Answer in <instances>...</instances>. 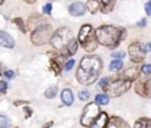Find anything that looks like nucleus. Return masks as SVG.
I'll list each match as a JSON object with an SVG mask.
<instances>
[{
  "label": "nucleus",
  "mask_w": 151,
  "mask_h": 128,
  "mask_svg": "<svg viewBox=\"0 0 151 128\" xmlns=\"http://www.w3.org/2000/svg\"><path fill=\"white\" fill-rule=\"evenodd\" d=\"M103 70V62L96 55L85 56L81 58L80 64L76 71L77 81L83 85L93 84Z\"/></svg>",
  "instance_id": "obj_1"
},
{
  "label": "nucleus",
  "mask_w": 151,
  "mask_h": 128,
  "mask_svg": "<svg viewBox=\"0 0 151 128\" xmlns=\"http://www.w3.org/2000/svg\"><path fill=\"white\" fill-rule=\"evenodd\" d=\"M96 39L98 44L116 49L125 38H126V30L122 26H114V25H101L94 31Z\"/></svg>",
  "instance_id": "obj_2"
},
{
  "label": "nucleus",
  "mask_w": 151,
  "mask_h": 128,
  "mask_svg": "<svg viewBox=\"0 0 151 128\" xmlns=\"http://www.w3.org/2000/svg\"><path fill=\"white\" fill-rule=\"evenodd\" d=\"M132 85H133L132 82L124 81L117 77V78H111L109 84L103 89V91L110 97H119L125 92H127Z\"/></svg>",
  "instance_id": "obj_3"
},
{
  "label": "nucleus",
  "mask_w": 151,
  "mask_h": 128,
  "mask_svg": "<svg viewBox=\"0 0 151 128\" xmlns=\"http://www.w3.org/2000/svg\"><path fill=\"white\" fill-rule=\"evenodd\" d=\"M53 30L50 24H41L38 27L34 28V31L31 34V41L34 45H44L48 43L53 37Z\"/></svg>",
  "instance_id": "obj_4"
},
{
  "label": "nucleus",
  "mask_w": 151,
  "mask_h": 128,
  "mask_svg": "<svg viewBox=\"0 0 151 128\" xmlns=\"http://www.w3.org/2000/svg\"><path fill=\"white\" fill-rule=\"evenodd\" d=\"M72 39H73V33H72L71 28L60 27L54 32V34L51 39V44L54 49L63 50V49H66V46L68 45V43Z\"/></svg>",
  "instance_id": "obj_5"
},
{
  "label": "nucleus",
  "mask_w": 151,
  "mask_h": 128,
  "mask_svg": "<svg viewBox=\"0 0 151 128\" xmlns=\"http://www.w3.org/2000/svg\"><path fill=\"white\" fill-rule=\"evenodd\" d=\"M127 53L130 57V60L133 64H143V62L145 60L146 56H147V50L145 44L140 43V41H131L127 46Z\"/></svg>",
  "instance_id": "obj_6"
},
{
  "label": "nucleus",
  "mask_w": 151,
  "mask_h": 128,
  "mask_svg": "<svg viewBox=\"0 0 151 128\" xmlns=\"http://www.w3.org/2000/svg\"><path fill=\"white\" fill-rule=\"evenodd\" d=\"M99 107L100 105H98L96 102H91L87 105H85L81 117H80V124L84 127H90L94 122V120L99 116V114L101 113Z\"/></svg>",
  "instance_id": "obj_7"
},
{
  "label": "nucleus",
  "mask_w": 151,
  "mask_h": 128,
  "mask_svg": "<svg viewBox=\"0 0 151 128\" xmlns=\"http://www.w3.org/2000/svg\"><path fill=\"white\" fill-rule=\"evenodd\" d=\"M132 87L138 96L143 98H151V76H140Z\"/></svg>",
  "instance_id": "obj_8"
},
{
  "label": "nucleus",
  "mask_w": 151,
  "mask_h": 128,
  "mask_svg": "<svg viewBox=\"0 0 151 128\" xmlns=\"http://www.w3.org/2000/svg\"><path fill=\"white\" fill-rule=\"evenodd\" d=\"M140 76H142L140 68H138L137 64H133V65H130V66L125 68L124 70H122L117 75L118 78L124 79V81H129V82H132V83H134Z\"/></svg>",
  "instance_id": "obj_9"
},
{
  "label": "nucleus",
  "mask_w": 151,
  "mask_h": 128,
  "mask_svg": "<svg viewBox=\"0 0 151 128\" xmlns=\"http://www.w3.org/2000/svg\"><path fill=\"white\" fill-rule=\"evenodd\" d=\"M93 33H94V32H93L92 26H91L90 24H85V25H83V26L80 27L79 33H78V39H77V40L83 45Z\"/></svg>",
  "instance_id": "obj_10"
},
{
  "label": "nucleus",
  "mask_w": 151,
  "mask_h": 128,
  "mask_svg": "<svg viewBox=\"0 0 151 128\" xmlns=\"http://www.w3.org/2000/svg\"><path fill=\"white\" fill-rule=\"evenodd\" d=\"M85 11H86V6L80 2V1H76L73 4H71L68 6V12L71 15H74V17H81L85 14Z\"/></svg>",
  "instance_id": "obj_11"
},
{
  "label": "nucleus",
  "mask_w": 151,
  "mask_h": 128,
  "mask_svg": "<svg viewBox=\"0 0 151 128\" xmlns=\"http://www.w3.org/2000/svg\"><path fill=\"white\" fill-rule=\"evenodd\" d=\"M106 128H131L130 124L119 116H111Z\"/></svg>",
  "instance_id": "obj_12"
},
{
  "label": "nucleus",
  "mask_w": 151,
  "mask_h": 128,
  "mask_svg": "<svg viewBox=\"0 0 151 128\" xmlns=\"http://www.w3.org/2000/svg\"><path fill=\"white\" fill-rule=\"evenodd\" d=\"M109 120H110V117H109L107 113L101 111L99 114V116L94 120V122L88 128H106L107 127V123H109Z\"/></svg>",
  "instance_id": "obj_13"
},
{
  "label": "nucleus",
  "mask_w": 151,
  "mask_h": 128,
  "mask_svg": "<svg viewBox=\"0 0 151 128\" xmlns=\"http://www.w3.org/2000/svg\"><path fill=\"white\" fill-rule=\"evenodd\" d=\"M0 46L7 47V49L14 47V39L12 38V36H9L5 31H0Z\"/></svg>",
  "instance_id": "obj_14"
},
{
  "label": "nucleus",
  "mask_w": 151,
  "mask_h": 128,
  "mask_svg": "<svg viewBox=\"0 0 151 128\" xmlns=\"http://www.w3.org/2000/svg\"><path fill=\"white\" fill-rule=\"evenodd\" d=\"M81 46H83V49H84L86 52H93V51L98 47V41H97V39H96L94 33H93Z\"/></svg>",
  "instance_id": "obj_15"
},
{
  "label": "nucleus",
  "mask_w": 151,
  "mask_h": 128,
  "mask_svg": "<svg viewBox=\"0 0 151 128\" xmlns=\"http://www.w3.org/2000/svg\"><path fill=\"white\" fill-rule=\"evenodd\" d=\"M73 98H74V96H73V92L71 89L66 88L61 91V101L65 105H67V107L71 105L73 103Z\"/></svg>",
  "instance_id": "obj_16"
},
{
  "label": "nucleus",
  "mask_w": 151,
  "mask_h": 128,
  "mask_svg": "<svg viewBox=\"0 0 151 128\" xmlns=\"http://www.w3.org/2000/svg\"><path fill=\"white\" fill-rule=\"evenodd\" d=\"M132 128H151V119L146 116H142L134 121Z\"/></svg>",
  "instance_id": "obj_17"
},
{
  "label": "nucleus",
  "mask_w": 151,
  "mask_h": 128,
  "mask_svg": "<svg viewBox=\"0 0 151 128\" xmlns=\"http://www.w3.org/2000/svg\"><path fill=\"white\" fill-rule=\"evenodd\" d=\"M123 68H124L123 59H112L109 64V70L111 72H120Z\"/></svg>",
  "instance_id": "obj_18"
},
{
  "label": "nucleus",
  "mask_w": 151,
  "mask_h": 128,
  "mask_svg": "<svg viewBox=\"0 0 151 128\" xmlns=\"http://www.w3.org/2000/svg\"><path fill=\"white\" fill-rule=\"evenodd\" d=\"M116 0H100V11L103 13H109L113 9Z\"/></svg>",
  "instance_id": "obj_19"
},
{
  "label": "nucleus",
  "mask_w": 151,
  "mask_h": 128,
  "mask_svg": "<svg viewBox=\"0 0 151 128\" xmlns=\"http://www.w3.org/2000/svg\"><path fill=\"white\" fill-rule=\"evenodd\" d=\"M86 9L91 14H96L100 9V1H98V0H88L86 2Z\"/></svg>",
  "instance_id": "obj_20"
},
{
  "label": "nucleus",
  "mask_w": 151,
  "mask_h": 128,
  "mask_svg": "<svg viewBox=\"0 0 151 128\" xmlns=\"http://www.w3.org/2000/svg\"><path fill=\"white\" fill-rule=\"evenodd\" d=\"M94 102H96L98 105H107L109 102H110V96L106 95L105 92L97 94L96 97H94Z\"/></svg>",
  "instance_id": "obj_21"
},
{
  "label": "nucleus",
  "mask_w": 151,
  "mask_h": 128,
  "mask_svg": "<svg viewBox=\"0 0 151 128\" xmlns=\"http://www.w3.org/2000/svg\"><path fill=\"white\" fill-rule=\"evenodd\" d=\"M66 50L68 51V55H74L78 50V40H76L74 38L68 43V45L66 46Z\"/></svg>",
  "instance_id": "obj_22"
},
{
  "label": "nucleus",
  "mask_w": 151,
  "mask_h": 128,
  "mask_svg": "<svg viewBox=\"0 0 151 128\" xmlns=\"http://www.w3.org/2000/svg\"><path fill=\"white\" fill-rule=\"evenodd\" d=\"M57 94H58V88H57L55 85H52V87H50L48 89H46V91H45V97H46V98H54V97L57 96Z\"/></svg>",
  "instance_id": "obj_23"
},
{
  "label": "nucleus",
  "mask_w": 151,
  "mask_h": 128,
  "mask_svg": "<svg viewBox=\"0 0 151 128\" xmlns=\"http://www.w3.org/2000/svg\"><path fill=\"white\" fill-rule=\"evenodd\" d=\"M142 76H151V63H143L140 65Z\"/></svg>",
  "instance_id": "obj_24"
},
{
  "label": "nucleus",
  "mask_w": 151,
  "mask_h": 128,
  "mask_svg": "<svg viewBox=\"0 0 151 128\" xmlns=\"http://www.w3.org/2000/svg\"><path fill=\"white\" fill-rule=\"evenodd\" d=\"M50 68H51V70H52L55 75H59V73H60V63L57 62L55 59H51V60H50Z\"/></svg>",
  "instance_id": "obj_25"
},
{
  "label": "nucleus",
  "mask_w": 151,
  "mask_h": 128,
  "mask_svg": "<svg viewBox=\"0 0 151 128\" xmlns=\"http://www.w3.org/2000/svg\"><path fill=\"white\" fill-rule=\"evenodd\" d=\"M13 23L17 25V27H18L22 33H26V26H25V23L22 21L21 18H14V19H13Z\"/></svg>",
  "instance_id": "obj_26"
},
{
  "label": "nucleus",
  "mask_w": 151,
  "mask_h": 128,
  "mask_svg": "<svg viewBox=\"0 0 151 128\" xmlns=\"http://www.w3.org/2000/svg\"><path fill=\"white\" fill-rule=\"evenodd\" d=\"M111 57L113 59H124L126 57V52L122 51V50H116L111 52Z\"/></svg>",
  "instance_id": "obj_27"
},
{
  "label": "nucleus",
  "mask_w": 151,
  "mask_h": 128,
  "mask_svg": "<svg viewBox=\"0 0 151 128\" xmlns=\"http://www.w3.org/2000/svg\"><path fill=\"white\" fill-rule=\"evenodd\" d=\"M90 91L87 90V89H81V90H79V92H78V97H79V100L80 101H87L88 98H90Z\"/></svg>",
  "instance_id": "obj_28"
},
{
  "label": "nucleus",
  "mask_w": 151,
  "mask_h": 128,
  "mask_svg": "<svg viewBox=\"0 0 151 128\" xmlns=\"http://www.w3.org/2000/svg\"><path fill=\"white\" fill-rule=\"evenodd\" d=\"M9 123H11V121H9L6 116L0 115V127H1V128H7V127L9 126Z\"/></svg>",
  "instance_id": "obj_29"
},
{
  "label": "nucleus",
  "mask_w": 151,
  "mask_h": 128,
  "mask_svg": "<svg viewBox=\"0 0 151 128\" xmlns=\"http://www.w3.org/2000/svg\"><path fill=\"white\" fill-rule=\"evenodd\" d=\"M110 77H103V78H100L99 79V83H98V87L100 88V89H104L107 84H109V82H110Z\"/></svg>",
  "instance_id": "obj_30"
},
{
  "label": "nucleus",
  "mask_w": 151,
  "mask_h": 128,
  "mask_svg": "<svg viewBox=\"0 0 151 128\" xmlns=\"http://www.w3.org/2000/svg\"><path fill=\"white\" fill-rule=\"evenodd\" d=\"M144 11H145L147 17H151V0H147L144 4Z\"/></svg>",
  "instance_id": "obj_31"
},
{
  "label": "nucleus",
  "mask_w": 151,
  "mask_h": 128,
  "mask_svg": "<svg viewBox=\"0 0 151 128\" xmlns=\"http://www.w3.org/2000/svg\"><path fill=\"white\" fill-rule=\"evenodd\" d=\"M51 12H52V5H51V4H46V5L42 7V13L50 15Z\"/></svg>",
  "instance_id": "obj_32"
},
{
  "label": "nucleus",
  "mask_w": 151,
  "mask_h": 128,
  "mask_svg": "<svg viewBox=\"0 0 151 128\" xmlns=\"http://www.w3.org/2000/svg\"><path fill=\"white\" fill-rule=\"evenodd\" d=\"M2 76H4V77H6L7 79H12V78H14L15 73L13 72V70H6V71L2 73Z\"/></svg>",
  "instance_id": "obj_33"
},
{
  "label": "nucleus",
  "mask_w": 151,
  "mask_h": 128,
  "mask_svg": "<svg viewBox=\"0 0 151 128\" xmlns=\"http://www.w3.org/2000/svg\"><path fill=\"white\" fill-rule=\"evenodd\" d=\"M136 25H137L138 27H142V28L146 27V25H147V20H146V18H142L140 20H138V21L136 23Z\"/></svg>",
  "instance_id": "obj_34"
},
{
  "label": "nucleus",
  "mask_w": 151,
  "mask_h": 128,
  "mask_svg": "<svg viewBox=\"0 0 151 128\" xmlns=\"http://www.w3.org/2000/svg\"><path fill=\"white\" fill-rule=\"evenodd\" d=\"M73 65H74V59H68L66 63H65V70L66 71H70L72 68H73Z\"/></svg>",
  "instance_id": "obj_35"
},
{
  "label": "nucleus",
  "mask_w": 151,
  "mask_h": 128,
  "mask_svg": "<svg viewBox=\"0 0 151 128\" xmlns=\"http://www.w3.org/2000/svg\"><path fill=\"white\" fill-rule=\"evenodd\" d=\"M24 113H25V119H29L32 116V109L29 107H24Z\"/></svg>",
  "instance_id": "obj_36"
},
{
  "label": "nucleus",
  "mask_w": 151,
  "mask_h": 128,
  "mask_svg": "<svg viewBox=\"0 0 151 128\" xmlns=\"http://www.w3.org/2000/svg\"><path fill=\"white\" fill-rule=\"evenodd\" d=\"M7 90V83L5 81H0V94L6 92Z\"/></svg>",
  "instance_id": "obj_37"
},
{
  "label": "nucleus",
  "mask_w": 151,
  "mask_h": 128,
  "mask_svg": "<svg viewBox=\"0 0 151 128\" xmlns=\"http://www.w3.org/2000/svg\"><path fill=\"white\" fill-rule=\"evenodd\" d=\"M52 126H53V121H48V122H47V123H45L41 128H51Z\"/></svg>",
  "instance_id": "obj_38"
},
{
  "label": "nucleus",
  "mask_w": 151,
  "mask_h": 128,
  "mask_svg": "<svg viewBox=\"0 0 151 128\" xmlns=\"http://www.w3.org/2000/svg\"><path fill=\"white\" fill-rule=\"evenodd\" d=\"M24 103H27L26 101H14V105H19V104H24Z\"/></svg>",
  "instance_id": "obj_39"
},
{
  "label": "nucleus",
  "mask_w": 151,
  "mask_h": 128,
  "mask_svg": "<svg viewBox=\"0 0 151 128\" xmlns=\"http://www.w3.org/2000/svg\"><path fill=\"white\" fill-rule=\"evenodd\" d=\"M25 2H28V4H33V2H35V0H24Z\"/></svg>",
  "instance_id": "obj_40"
},
{
  "label": "nucleus",
  "mask_w": 151,
  "mask_h": 128,
  "mask_svg": "<svg viewBox=\"0 0 151 128\" xmlns=\"http://www.w3.org/2000/svg\"><path fill=\"white\" fill-rule=\"evenodd\" d=\"M4 4V0H0V5H2Z\"/></svg>",
  "instance_id": "obj_41"
}]
</instances>
